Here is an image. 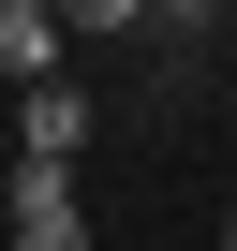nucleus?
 <instances>
[{
	"instance_id": "obj_7",
	"label": "nucleus",
	"mask_w": 237,
	"mask_h": 251,
	"mask_svg": "<svg viewBox=\"0 0 237 251\" xmlns=\"http://www.w3.org/2000/svg\"><path fill=\"white\" fill-rule=\"evenodd\" d=\"M222 236H237V222H222Z\"/></svg>"
},
{
	"instance_id": "obj_2",
	"label": "nucleus",
	"mask_w": 237,
	"mask_h": 251,
	"mask_svg": "<svg viewBox=\"0 0 237 251\" xmlns=\"http://www.w3.org/2000/svg\"><path fill=\"white\" fill-rule=\"evenodd\" d=\"M15 148H59V163L89 148V89H74L59 59H45V74H15Z\"/></svg>"
},
{
	"instance_id": "obj_3",
	"label": "nucleus",
	"mask_w": 237,
	"mask_h": 251,
	"mask_svg": "<svg viewBox=\"0 0 237 251\" xmlns=\"http://www.w3.org/2000/svg\"><path fill=\"white\" fill-rule=\"evenodd\" d=\"M74 30H59V0H0V89H15V74H45Z\"/></svg>"
},
{
	"instance_id": "obj_4",
	"label": "nucleus",
	"mask_w": 237,
	"mask_h": 251,
	"mask_svg": "<svg viewBox=\"0 0 237 251\" xmlns=\"http://www.w3.org/2000/svg\"><path fill=\"white\" fill-rule=\"evenodd\" d=\"M59 30H74V45H134V30H148V0H59Z\"/></svg>"
},
{
	"instance_id": "obj_1",
	"label": "nucleus",
	"mask_w": 237,
	"mask_h": 251,
	"mask_svg": "<svg viewBox=\"0 0 237 251\" xmlns=\"http://www.w3.org/2000/svg\"><path fill=\"white\" fill-rule=\"evenodd\" d=\"M0 207H15V251H89V192H74V163H59V148H15Z\"/></svg>"
},
{
	"instance_id": "obj_5",
	"label": "nucleus",
	"mask_w": 237,
	"mask_h": 251,
	"mask_svg": "<svg viewBox=\"0 0 237 251\" xmlns=\"http://www.w3.org/2000/svg\"><path fill=\"white\" fill-rule=\"evenodd\" d=\"M148 30H163V45H207V30H222V0H148Z\"/></svg>"
},
{
	"instance_id": "obj_6",
	"label": "nucleus",
	"mask_w": 237,
	"mask_h": 251,
	"mask_svg": "<svg viewBox=\"0 0 237 251\" xmlns=\"http://www.w3.org/2000/svg\"><path fill=\"white\" fill-rule=\"evenodd\" d=\"M0 177H15V118H0Z\"/></svg>"
}]
</instances>
